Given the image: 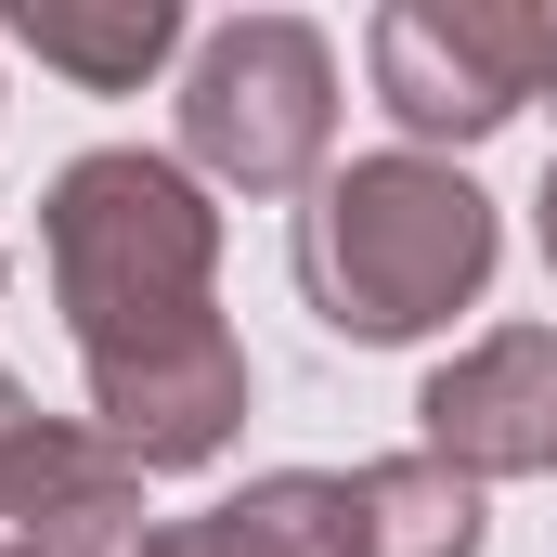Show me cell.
<instances>
[{"label": "cell", "mask_w": 557, "mask_h": 557, "mask_svg": "<svg viewBox=\"0 0 557 557\" xmlns=\"http://www.w3.org/2000/svg\"><path fill=\"white\" fill-rule=\"evenodd\" d=\"M416 428H428V454L467 467V480H532V467H557V324H506V337L454 350L416 389Z\"/></svg>", "instance_id": "5"}, {"label": "cell", "mask_w": 557, "mask_h": 557, "mask_svg": "<svg viewBox=\"0 0 557 557\" xmlns=\"http://www.w3.org/2000/svg\"><path fill=\"white\" fill-rule=\"evenodd\" d=\"M324 143H337V52L324 26L298 13H234L195 39V78H182V156L234 195H298L324 182Z\"/></svg>", "instance_id": "3"}, {"label": "cell", "mask_w": 557, "mask_h": 557, "mask_svg": "<svg viewBox=\"0 0 557 557\" xmlns=\"http://www.w3.org/2000/svg\"><path fill=\"white\" fill-rule=\"evenodd\" d=\"M0 545H13V557H143V545H156V532H143V467L65 493L52 519H26V532H0Z\"/></svg>", "instance_id": "10"}, {"label": "cell", "mask_w": 557, "mask_h": 557, "mask_svg": "<svg viewBox=\"0 0 557 557\" xmlns=\"http://www.w3.org/2000/svg\"><path fill=\"white\" fill-rule=\"evenodd\" d=\"M363 65L416 143H480L557 91V0H389Z\"/></svg>", "instance_id": "4"}, {"label": "cell", "mask_w": 557, "mask_h": 557, "mask_svg": "<svg viewBox=\"0 0 557 557\" xmlns=\"http://www.w3.org/2000/svg\"><path fill=\"white\" fill-rule=\"evenodd\" d=\"M52 298L91 363V416L131 467H208L247 428V350L221 324V208L182 156L91 143L39 195Z\"/></svg>", "instance_id": "1"}, {"label": "cell", "mask_w": 557, "mask_h": 557, "mask_svg": "<svg viewBox=\"0 0 557 557\" xmlns=\"http://www.w3.org/2000/svg\"><path fill=\"white\" fill-rule=\"evenodd\" d=\"M493 247H506L493 195L467 169H441V156H350L298 208V285L363 350H403L428 324H454L493 285Z\"/></svg>", "instance_id": "2"}, {"label": "cell", "mask_w": 557, "mask_h": 557, "mask_svg": "<svg viewBox=\"0 0 557 557\" xmlns=\"http://www.w3.org/2000/svg\"><path fill=\"white\" fill-rule=\"evenodd\" d=\"M0 557H13V545H0Z\"/></svg>", "instance_id": "12"}, {"label": "cell", "mask_w": 557, "mask_h": 557, "mask_svg": "<svg viewBox=\"0 0 557 557\" xmlns=\"http://www.w3.org/2000/svg\"><path fill=\"white\" fill-rule=\"evenodd\" d=\"M131 454L104 441V428L78 416H39L13 376H0V532H26V519H52L65 493H91V480H117Z\"/></svg>", "instance_id": "8"}, {"label": "cell", "mask_w": 557, "mask_h": 557, "mask_svg": "<svg viewBox=\"0 0 557 557\" xmlns=\"http://www.w3.org/2000/svg\"><path fill=\"white\" fill-rule=\"evenodd\" d=\"M143 557H324V467H285V480H247L234 506L156 519Z\"/></svg>", "instance_id": "9"}, {"label": "cell", "mask_w": 557, "mask_h": 557, "mask_svg": "<svg viewBox=\"0 0 557 557\" xmlns=\"http://www.w3.org/2000/svg\"><path fill=\"white\" fill-rule=\"evenodd\" d=\"M324 557H480V480L441 454L324 467Z\"/></svg>", "instance_id": "6"}, {"label": "cell", "mask_w": 557, "mask_h": 557, "mask_svg": "<svg viewBox=\"0 0 557 557\" xmlns=\"http://www.w3.org/2000/svg\"><path fill=\"white\" fill-rule=\"evenodd\" d=\"M545 273H557V156H545Z\"/></svg>", "instance_id": "11"}, {"label": "cell", "mask_w": 557, "mask_h": 557, "mask_svg": "<svg viewBox=\"0 0 557 557\" xmlns=\"http://www.w3.org/2000/svg\"><path fill=\"white\" fill-rule=\"evenodd\" d=\"M0 26H13V52H39L78 91H143L182 52V13L169 0H13Z\"/></svg>", "instance_id": "7"}]
</instances>
